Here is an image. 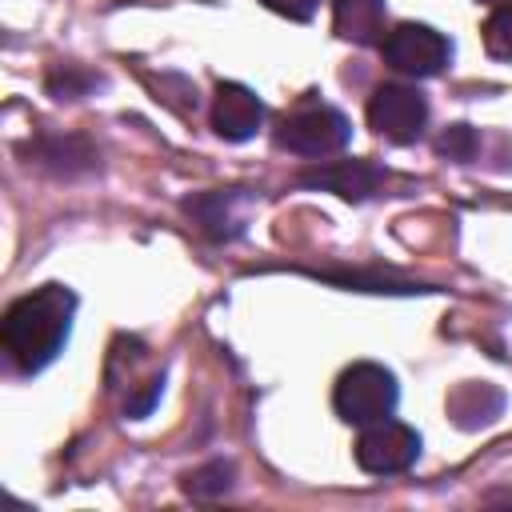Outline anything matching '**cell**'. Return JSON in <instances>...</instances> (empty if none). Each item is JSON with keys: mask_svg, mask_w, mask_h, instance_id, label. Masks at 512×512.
I'll return each mask as SVG.
<instances>
[{"mask_svg": "<svg viewBox=\"0 0 512 512\" xmlns=\"http://www.w3.org/2000/svg\"><path fill=\"white\" fill-rule=\"evenodd\" d=\"M260 124H264V104L252 88H244V84H220L216 88V100H212L216 136L240 144V140H252Z\"/></svg>", "mask_w": 512, "mask_h": 512, "instance_id": "obj_7", "label": "cell"}, {"mask_svg": "<svg viewBox=\"0 0 512 512\" xmlns=\"http://www.w3.org/2000/svg\"><path fill=\"white\" fill-rule=\"evenodd\" d=\"M484 48H488V56L512 64V0H500L492 8L488 24H484Z\"/></svg>", "mask_w": 512, "mask_h": 512, "instance_id": "obj_11", "label": "cell"}, {"mask_svg": "<svg viewBox=\"0 0 512 512\" xmlns=\"http://www.w3.org/2000/svg\"><path fill=\"white\" fill-rule=\"evenodd\" d=\"M396 400H400L396 376L384 364H372V360H360V364L344 368L340 380H336V388H332L336 416L348 420V424H360V428L392 416Z\"/></svg>", "mask_w": 512, "mask_h": 512, "instance_id": "obj_2", "label": "cell"}, {"mask_svg": "<svg viewBox=\"0 0 512 512\" xmlns=\"http://www.w3.org/2000/svg\"><path fill=\"white\" fill-rule=\"evenodd\" d=\"M436 152L448 156V160H472V152H476V132H472L468 124H452V128H444V132L436 136Z\"/></svg>", "mask_w": 512, "mask_h": 512, "instance_id": "obj_13", "label": "cell"}, {"mask_svg": "<svg viewBox=\"0 0 512 512\" xmlns=\"http://www.w3.org/2000/svg\"><path fill=\"white\" fill-rule=\"evenodd\" d=\"M368 124L392 144H412L428 124V100L408 84H380L368 100Z\"/></svg>", "mask_w": 512, "mask_h": 512, "instance_id": "obj_6", "label": "cell"}, {"mask_svg": "<svg viewBox=\"0 0 512 512\" xmlns=\"http://www.w3.org/2000/svg\"><path fill=\"white\" fill-rule=\"evenodd\" d=\"M492 4H500V0H492Z\"/></svg>", "mask_w": 512, "mask_h": 512, "instance_id": "obj_15", "label": "cell"}, {"mask_svg": "<svg viewBox=\"0 0 512 512\" xmlns=\"http://www.w3.org/2000/svg\"><path fill=\"white\" fill-rule=\"evenodd\" d=\"M352 136V124L344 112L328 108V104H316V108H300L292 112L280 132H276V144L296 152V156H332L348 144Z\"/></svg>", "mask_w": 512, "mask_h": 512, "instance_id": "obj_4", "label": "cell"}, {"mask_svg": "<svg viewBox=\"0 0 512 512\" xmlns=\"http://www.w3.org/2000/svg\"><path fill=\"white\" fill-rule=\"evenodd\" d=\"M384 64H392L404 76H436L452 60V40L428 24H396L380 40Z\"/></svg>", "mask_w": 512, "mask_h": 512, "instance_id": "obj_3", "label": "cell"}, {"mask_svg": "<svg viewBox=\"0 0 512 512\" xmlns=\"http://www.w3.org/2000/svg\"><path fill=\"white\" fill-rule=\"evenodd\" d=\"M308 188H328V192H340L344 200H364L372 188H376V168L364 164V160H340V164H324L316 172H304L300 176Z\"/></svg>", "mask_w": 512, "mask_h": 512, "instance_id": "obj_9", "label": "cell"}, {"mask_svg": "<svg viewBox=\"0 0 512 512\" xmlns=\"http://www.w3.org/2000/svg\"><path fill=\"white\" fill-rule=\"evenodd\" d=\"M72 308L76 296L64 284H44L4 312L0 340L20 372H40L48 360H56L72 328Z\"/></svg>", "mask_w": 512, "mask_h": 512, "instance_id": "obj_1", "label": "cell"}, {"mask_svg": "<svg viewBox=\"0 0 512 512\" xmlns=\"http://www.w3.org/2000/svg\"><path fill=\"white\" fill-rule=\"evenodd\" d=\"M228 484H232V464H224V460H212V464L184 476V492L196 496V500L220 496V492H228Z\"/></svg>", "mask_w": 512, "mask_h": 512, "instance_id": "obj_12", "label": "cell"}, {"mask_svg": "<svg viewBox=\"0 0 512 512\" xmlns=\"http://www.w3.org/2000/svg\"><path fill=\"white\" fill-rule=\"evenodd\" d=\"M420 456V432L384 416L376 424H364L360 440H356V464L372 476H392V472H404L412 468Z\"/></svg>", "mask_w": 512, "mask_h": 512, "instance_id": "obj_5", "label": "cell"}, {"mask_svg": "<svg viewBox=\"0 0 512 512\" xmlns=\"http://www.w3.org/2000/svg\"><path fill=\"white\" fill-rule=\"evenodd\" d=\"M260 4H268L272 12H280L288 20H312V12L320 8V0H260Z\"/></svg>", "mask_w": 512, "mask_h": 512, "instance_id": "obj_14", "label": "cell"}, {"mask_svg": "<svg viewBox=\"0 0 512 512\" xmlns=\"http://www.w3.org/2000/svg\"><path fill=\"white\" fill-rule=\"evenodd\" d=\"M332 24L352 44L384 40V0H332Z\"/></svg>", "mask_w": 512, "mask_h": 512, "instance_id": "obj_8", "label": "cell"}, {"mask_svg": "<svg viewBox=\"0 0 512 512\" xmlns=\"http://www.w3.org/2000/svg\"><path fill=\"white\" fill-rule=\"evenodd\" d=\"M500 404H504V400H500V392H496L492 384H464V388L452 392V400H448L456 424H464V428L488 424V420L500 412Z\"/></svg>", "mask_w": 512, "mask_h": 512, "instance_id": "obj_10", "label": "cell"}]
</instances>
